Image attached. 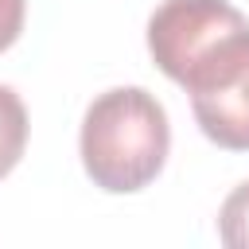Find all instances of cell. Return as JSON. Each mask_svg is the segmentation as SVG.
Returning a JSON list of instances; mask_svg holds the SVG:
<instances>
[{
  "label": "cell",
  "instance_id": "cell-5",
  "mask_svg": "<svg viewBox=\"0 0 249 249\" xmlns=\"http://www.w3.org/2000/svg\"><path fill=\"white\" fill-rule=\"evenodd\" d=\"M218 237L230 249H249V179L226 195L218 210Z\"/></svg>",
  "mask_w": 249,
  "mask_h": 249
},
{
  "label": "cell",
  "instance_id": "cell-2",
  "mask_svg": "<svg viewBox=\"0 0 249 249\" xmlns=\"http://www.w3.org/2000/svg\"><path fill=\"white\" fill-rule=\"evenodd\" d=\"M195 121L206 140L230 152H249V27L218 39L183 78Z\"/></svg>",
  "mask_w": 249,
  "mask_h": 249
},
{
  "label": "cell",
  "instance_id": "cell-1",
  "mask_svg": "<svg viewBox=\"0 0 249 249\" xmlns=\"http://www.w3.org/2000/svg\"><path fill=\"white\" fill-rule=\"evenodd\" d=\"M78 148L93 187L109 195H132L163 171L171 124L156 93L140 86H117L89 101Z\"/></svg>",
  "mask_w": 249,
  "mask_h": 249
},
{
  "label": "cell",
  "instance_id": "cell-3",
  "mask_svg": "<svg viewBox=\"0 0 249 249\" xmlns=\"http://www.w3.org/2000/svg\"><path fill=\"white\" fill-rule=\"evenodd\" d=\"M249 27V19L226 0H163L148 19V51L156 66L179 82L218 39Z\"/></svg>",
  "mask_w": 249,
  "mask_h": 249
},
{
  "label": "cell",
  "instance_id": "cell-6",
  "mask_svg": "<svg viewBox=\"0 0 249 249\" xmlns=\"http://www.w3.org/2000/svg\"><path fill=\"white\" fill-rule=\"evenodd\" d=\"M23 16H27V4L23 0H0V51H8L19 39Z\"/></svg>",
  "mask_w": 249,
  "mask_h": 249
},
{
  "label": "cell",
  "instance_id": "cell-4",
  "mask_svg": "<svg viewBox=\"0 0 249 249\" xmlns=\"http://www.w3.org/2000/svg\"><path fill=\"white\" fill-rule=\"evenodd\" d=\"M27 148V109L16 89L0 86V179L19 163Z\"/></svg>",
  "mask_w": 249,
  "mask_h": 249
}]
</instances>
